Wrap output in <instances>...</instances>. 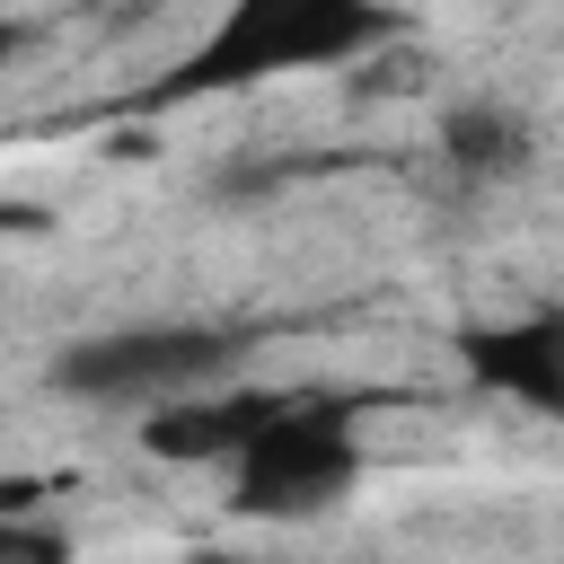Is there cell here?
I'll use <instances>...</instances> for the list:
<instances>
[{"label": "cell", "mask_w": 564, "mask_h": 564, "mask_svg": "<svg viewBox=\"0 0 564 564\" xmlns=\"http://www.w3.org/2000/svg\"><path fill=\"white\" fill-rule=\"evenodd\" d=\"M397 35H405V18L388 0H229L212 18V35L150 88V106H194V97H238V88H264L291 70L370 62Z\"/></svg>", "instance_id": "obj_1"}, {"label": "cell", "mask_w": 564, "mask_h": 564, "mask_svg": "<svg viewBox=\"0 0 564 564\" xmlns=\"http://www.w3.org/2000/svg\"><path fill=\"white\" fill-rule=\"evenodd\" d=\"M361 432L335 397H282L229 458V502L247 520H317L361 485Z\"/></svg>", "instance_id": "obj_2"}, {"label": "cell", "mask_w": 564, "mask_h": 564, "mask_svg": "<svg viewBox=\"0 0 564 564\" xmlns=\"http://www.w3.org/2000/svg\"><path fill=\"white\" fill-rule=\"evenodd\" d=\"M238 361L229 326H194V317H150V326H115V335H79L53 352V388L88 397V405H167L194 388H220Z\"/></svg>", "instance_id": "obj_3"}, {"label": "cell", "mask_w": 564, "mask_h": 564, "mask_svg": "<svg viewBox=\"0 0 564 564\" xmlns=\"http://www.w3.org/2000/svg\"><path fill=\"white\" fill-rule=\"evenodd\" d=\"M458 361L476 388L564 423V308H520V317H494V326H467L458 335Z\"/></svg>", "instance_id": "obj_4"}, {"label": "cell", "mask_w": 564, "mask_h": 564, "mask_svg": "<svg viewBox=\"0 0 564 564\" xmlns=\"http://www.w3.org/2000/svg\"><path fill=\"white\" fill-rule=\"evenodd\" d=\"M273 405H282V388H194V397L150 405L141 441H150V458H176V467H212V458L229 467Z\"/></svg>", "instance_id": "obj_5"}, {"label": "cell", "mask_w": 564, "mask_h": 564, "mask_svg": "<svg viewBox=\"0 0 564 564\" xmlns=\"http://www.w3.org/2000/svg\"><path fill=\"white\" fill-rule=\"evenodd\" d=\"M441 159L458 167V176H520L529 167V123L511 115V106H494V97H467V106H449L441 115Z\"/></svg>", "instance_id": "obj_6"}, {"label": "cell", "mask_w": 564, "mask_h": 564, "mask_svg": "<svg viewBox=\"0 0 564 564\" xmlns=\"http://www.w3.org/2000/svg\"><path fill=\"white\" fill-rule=\"evenodd\" d=\"M0 564H70V538H62L53 520L0 511Z\"/></svg>", "instance_id": "obj_7"}, {"label": "cell", "mask_w": 564, "mask_h": 564, "mask_svg": "<svg viewBox=\"0 0 564 564\" xmlns=\"http://www.w3.org/2000/svg\"><path fill=\"white\" fill-rule=\"evenodd\" d=\"M18 53H26V26H18V18H0V70H9Z\"/></svg>", "instance_id": "obj_8"}, {"label": "cell", "mask_w": 564, "mask_h": 564, "mask_svg": "<svg viewBox=\"0 0 564 564\" xmlns=\"http://www.w3.org/2000/svg\"><path fill=\"white\" fill-rule=\"evenodd\" d=\"M9 229H26V212H18V203H0V238H9Z\"/></svg>", "instance_id": "obj_9"}, {"label": "cell", "mask_w": 564, "mask_h": 564, "mask_svg": "<svg viewBox=\"0 0 564 564\" xmlns=\"http://www.w3.org/2000/svg\"><path fill=\"white\" fill-rule=\"evenodd\" d=\"M194 564H256V555H194Z\"/></svg>", "instance_id": "obj_10"}]
</instances>
